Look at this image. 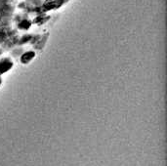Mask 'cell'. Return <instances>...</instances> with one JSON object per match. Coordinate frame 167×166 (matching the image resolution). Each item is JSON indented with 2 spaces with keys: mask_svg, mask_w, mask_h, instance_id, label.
I'll list each match as a JSON object with an SVG mask.
<instances>
[{
  "mask_svg": "<svg viewBox=\"0 0 167 166\" xmlns=\"http://www.w3.org/2000/svg\"><path fill=\"white\" fill-rule=\"evenodd\" d=\"M33 57H34V53H32V52H28V53H25V54L23 56L22 62H23V63H28V62H29V61H30Z\"/></svg>",
  "mask_w": 167,
  "mask_h": 166,
  "instance_id": "6da1fadb",
  "label": "cell"
}]
</instances>
